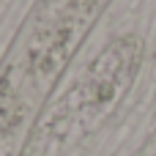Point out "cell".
<instances>
[{
    "mask_svg": "<svg viewBox=\"0 0 156 156\" xmlns=\"http://www.w3.org/2000/svg\"><path fill=\"white\" fill-rule=\"evenodd\" d=\"M110 0H36L0 69V145L52 93Z\"/></svg>",
    "mask_w": 156,
    "mask_h": 156,
    "instance_id": "obj_1",
    "label": "cell"
},
{
    "mask_svg": "<svg viewBox=\"0 0 156 156\" xmlns=\"http://www.w3.org/2000/svg\"><path fill=\"white\" fill-rule=\"evenodd\" d=\"M143 60V38L123 36L115 38L99 58L88 66V71L60 96L49 129H74V132H93L110 110L121 101V96L132 88L134 74Z\"/></svg>",
    "mask_w": 156,
    "mask_h": 156,
    "instance_id": "obj_2",
    "label": "cell"
},
{
    "mask_svg": "<svg viewBox=\"0 0 156 156\" xmlns=\"http://www.w3.org/2000/svg\"><path fill=\"white\" fill-rule=\"evenodd\" d=\"M137 156H156V129H154V134L143 143V148L137 151Z\"/></svg>",
    "mask_w": 156,
    "mask_h": 156,
    "instance_id": "obj_3",
    "label": "cell"
}]
</instances>
